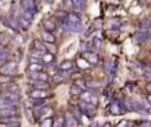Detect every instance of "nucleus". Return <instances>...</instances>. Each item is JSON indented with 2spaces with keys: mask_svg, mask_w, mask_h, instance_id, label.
I'll return each instance as SVG.
<instances>
[{
  "mask_svg": "<svg viewBox=\"0 0 151 127\" xmlns=\"http://www.w3.org/2000/svg\"><path fill=\"white\" fill-rule=\"evenodd\" d=\"M53 125V122H52V120L50 119V118H47V119H45V120H42V122H41V126H52Z\"/></svg>",
  "mask_w": 151,
  "mask_h": 127,
  "instance_id": "nucleus-33",
  "label": "nucleus"
},
{
  "mask_svg": "<svg viewBox=\"0 0 151 127\" xmlns=\"http://www.w3.org/2000/svg\"><path fill=\"white\" fill-rule=\"evenodd\" d=\"M4 22H5V25H6L8 28H12V29H17V28L19 27L18 20H15L14 18H7Z\"/></svg>",
  "mask_w": 151,
  "mask_h": 127,
  "instance_id": "nucleus-12",
  "label": "nucleus"
},
{
  "mask_svg": "<svg viewBox=\"0 0 151 127\" xmlns=\"http://www.w3.org/2000/svg\"><path fill=\"white\" fill-rule=\"evenodd\" d=\"M11 115H15V111L13 108H1L0 109V119L11 116Z\"/></svg>",
  "mask_w": 151,
  "mask_h": 127,
  "instance_id": "nucleus-18",
  "label": "nucleus"
},
{
  "mask_svg": "<svg viewBox=\"0 0 151 127\" xmlns=\"http://www.w3.org/2000/svg\"><path fill=\"white\" fill-rule=\"evenodd\" d=\"M146 91H147V92H149V93H151V82H150V83H147V85H146Z\"/></svg>",
  "mask_w": 151,
  "mask_h": 127,
  "instance_id": "nucleus-44",
  "label": "nucleus"
},
{
  "mask_svg": "<svg viewBox=\"0 0 151 127\" xmlns=\"http://www.w3.org/2000/svg\"><path fill=\"white\" fill-rule=\"evenodd\" d=\"M111 112H112L113 114H119V113H120V109H119V107H118V103H112V105H111Z\"/></svg>",
  "mask_w": 151,
  "mask_h": 127,
  "instance_id": "nucleus-32",
  "label": "nucleus"
},
{
  "mask_svg": "<svg viewBox=\"0 0 151 127\" xmlns=\"http://www.w3.org/2000/svg\"><path fill=\"white\" fill-rule=\"evenodd\" d=\"M29 78L33 80H41V81H47L48 75L46 73H44L42 71H38V72H31Z\"/></svg>",
  "mask_w": 151,
  "mask_h": 127,
  "instance_id": "nucleus-9",
  "label": "nucleus"
},
{
  "mask_svg": "<svg viewBox=\"0 0 151 127\" xmlns=\"http://www.w3.org/2000/svg\"><path fill=\"white\" fill-rule=\"evenodd\" d=\"M140 126H149L150 125V122H143V123H139Z\"/></svg>",
  "mask_w": 151,
  "mask_h": 127,
  "instance_id": "nucleus-46",
  "label": "nucleus"
},
{
  "mask_svg": "<svg viewBox=\"0 0 151 127\" xmlns=\"http://www.w3.org/2000/svg\"><path fill=\"white\" fill-rule=\"evenodd\" d=\"M29 62H31V63H33V62H38L37 56H35V58H33V55H31V56H29Z\"/></svg>",
  "mask_w": 151,
  "mask_h": 127,
  "instance_id": "nucleus-43",
  "label": "nucleus"
},
{
  "mask_svg": "<svg viewBox=\"0 0 151 127\" xmlns=\"http://www.w3.org/2000/svg\"><path fill=\"white\" fill-rule=\"evenodd\" d=\"M53 80H54L55 82H61V81H63V76H61V74H54Z\"/></svg>",
  "mask_w": 151,
  "mask_h": 127,
  "instance_id": "nucleus-35",
  "label": "nucleus"
},
{
  "mask_svg": "<svg viewBox=\"0 0 151 127\" xmlns=\"http://www.w3.org/2000/svg\"><path fill=\"white\" fill-rule=\"evenodd\" d=\"M34 82L32 83V86L34 88H38V89H48V85L46 83V81H41V80H33Z\"/></svg>",
  "mask_w": 151,
  "mask_h": 127,
  "instance_id": "nucleus-17",
  "label": "nucleus"
},
{
  "mask_svg": "<svg viewBox=\"0 0 151 127\" xmlns=\"http://www.w3.org/2000/svg\"><path fill=\"white\" fill-rule=\"evenodd\" d=\"M29 71L31 72H38V71H42V66L37 63V62H33V63H29Z\"/></svg>",
  "mask_w": 151,
  "mask_h": 127,
  "instance_id": "nucleus-25",
  "label": "nucleus"
},
{
  "mask_svg": "<svg viewBox=\"0 0 151 127\" xmlns=\"http://www.w3.org/2000/svg\"><path fill=\"white\" fill-rule=\"evenodd\" d=\"M0 121H1L0 126H4V125H7V126H19V119L17 116H14V115L1 118Z\"/></svg>",
  "mask_w": 151,
  "mask_h": 127,
  "instance_id": "nucleus-5",
  "label": "nucleus"
},
{
  "mask_svg": "<svg viewBox=\"0 0 151 127\" xmlns=\"http://www.w3.org/2000/svg\"><path fill=\"white\" fill-rule=\"evenodd\" d=\"M81 92H83V88H81L80 86L76 85V83L71 87V94H73V95H80Z\"/></svg>",
  "mask_w": 151,
  "mask_h": 127,
  "instance_id": "nucleus-22",
  "label": "nucleus"
},
{
  "mask_svg": "<svg viewBox=\"0 0 151 127\" xmlns=\"http://www.w3.org/2000/svg\"><path fill=\"white\" fill-rule=\"evenodd\" d=\"M18 24H19V27L22 28V29H28L29 26H31V20H27L25 19L24 16H20L18 19Z\"/></svg>",
  "mask_w": 151,
  "mask_h": 127,
  "instance_id": "nucleus-15",
  "label": "nucleus"
},
{
  "mask_svg": "<svg viewBox=\"0 0 151 127\" xmlns=\"http://www.w3.org/2000/svg\"><path fill=\"white\" fill-rule=\"evenodd\" d=\"M8 91H9V92H13V93H18V92H19V88H18V86L12 85V86L8 87Z\"/></svg>",
  "mask_w": 151,
  "mask_h": 127,
  "instance_id": "nucleus-36",
  "label": "nucleus"
},
{
  "mask_svg": "<svg viewBox=\"0 0 151 127\" xmlns=\"http://www.w3.org/2000/svg\"><path fill=\"white\" fill-rule=\"evenodd\" d=\"M65 28L73 33H79L83 31V24L81 21H65Z\"/></svg>",
  "mask_w": 151,
  "mask_h": 127,
  "instance_id": "nucleus-1",
  "label": "nucleus"
},
{
  "mask_svg": "<svg viewBox=\"0 0 151 127\" xmlns=\"http://www.w3.org/2000/svg\"><path fill=\"white\" fill-rule=\"evenodd\" d=\"M150 35H151V34L144 29V31L137 32V34H136V40H137V41H144V40L149 39V38H150Z\"/></svg>",
  "mask_w": 151,
  "mask_h": 127,
  "instance_id": "nucleus-16",
  "label": "nucleus"
},
{
  "mask_svg": "<svg viewBox=\"0 0 151 127\" xmlns=\"http://www.w3.org/2000/svg\"><path fill=\"white\" fill-rule=\"evenodd\" d=\"M83 58H84L86 61H88L90 63H92V65H94V63H97V62H98V58H97V55H96V54H93V53L84 52Z\"/></svg>",
  "mask_w": 151,
  "mask_h": 127,
  "instance_id": "nucleus-11",
  "label": "nucleus"
},
{
  "mask_svg": "<svg viewBox=\"0 0 151 127\" xmlns=\"http://www.w3.org/2000/svg\"><path fill=\"white\" fill-rule=\"evenodd\" d=\"M21 6L24 9H27L33 14L37 12V6L34 0H21Z\"/></svg>",
  "mask_w": 151,
  "mask_h": 127,
  "instance_id": "nucleus-7",
  "label": "nucleus"
},
{
  "mask_svg": "<svg viewBox=\"0 0 151 127\" xmlns=\"http://www.w3.org/2000/svg\"><path fill=\"white\" fill-rule=\"evenodd\" d=\"M86 86L90 87V88H98V87L100 86V82H99L98 80H91V81L87 82Z\"/></svg>",
  "mask_w": 151,
  "mask_h": 127,
  "instance_id": "nucleus-31",
  "label": "nucleus"
},
{
  "mask_svg": "<svg viewBox=\"0 0 151 127\" xmlns=\"http://www.w3.org/2000/svg\"><path fill=\"white\" fill-rule=\"evenodd\" d=\"M64 125H65V119H64V116H63V118H61V116L57 118L55 121L53 122V126H55V127H60V126H64Z\"/></svg>",
  "mask_w": 151,
  "mask_h": 127,
  "instance_id": "nucleus-29",
  "label": "nucleus"
},
{
  "mask_svg": "<svg viewBox=\"0 0 151 127\" xmlns=\"http://www.w3.org/2000/svg\"><path fill=\"white\" fill-rule=\"evenodd\" d=\"M45 103V100L41 98H32V106L34 107H40Z\"/></svg>",
  "mask_w": 151,
  "mask_h": 127,
  "instance_id": "nucleus-23",
  "label": "nucleus"
},
{
  "mask_svg": "<svg viewBox=\"0 0 151 127\" xmlns=\"http://www.w3.org/2000/svg\"><path fill=\"white\" fill-rule=\"evenodd\" d=\"M86 5V0H78V6L79 7H84Z\"/></svg>",
  "mask_w": 151,
  "mask_h": 127,
  "instance_id": "nucleus-42",
  "label": "nucleus"
},
{
  "mask_svg": "<svg viewBox=\"0 0 151 127\" xmlns=\"http://www.w3.org/2000/svg\"><path fill=\"white\" fill-rule=\"evenodd\" d=\"M105 69H106L107 72H111V71H112V62H111V61H110V62H109V61L105 62Z\"/></svg>",
  "mask_w": 151,
  "mask_h": 127,
  "instance_id": "nucleus-37",
  "label": "nucleus"
},
{
  "mask_svg": "<svg viewBox=\"0 0 151 127\" xmlns=\"http://www.w3.org/2000/svg\"><path fill=\"white\" fill-rule=\"evenodd\" d=\"M80 49L83 51V52H87V44L86 42H80Z\"/></svg>",
  "mask_w": 151,
  "mask_h": 127,
  "instance_id": "nucleus-38",
  "label": "nucleus"
},
{
  "mask_svg": "<svg viewBox=\"0 0 151 127\" xmlns=\"http://www.w3.org/2000/svg\"><path fill=\"white\" fill-rule=\"evenodd\" d=\"M72 67H73V63H72L71 60H64L59 65V69L60 71H70Z\"/></svg>",
  "mask_w": 151,
  "mask_h": 127,
  "instance_id": "nucleus-19",
  "label": "nucleus"
},
{
  "mask_svg": "<svg viewBox=\"0 0 151 127\" xmlns=\"http://www.w3.org/2000/svg\"><path fill=\"white\" fill-rule=\"evenodd\" d=\"M93 45H94L96 48H100V47H101V40L98 39V38H94V40H93Z\"/></svg>",
  "mask_w": 151,
  "mask_h": 127,
  "instance_id": "nucleus-34",
  "label": "nucleus"
},
{
  "mask_svg": "<svg viewBox=\"0 0 151 127\" xmlns=\"http://www.w3.org/2000/svg\"><path fill=\"white\" fill-rule=\"evenodd\" d=\"M47 96V93H46V89H38V88H34L31 93V98H41V99H45Z\"/></svg>",
  "mask_w": 151,
  "mask_h": 127,
  "instance_id": "nucleus-10",
  "label": "nucleus"
},
{
  "mask_svg": "<svg viewBox=\"0 0 151 127\" xmlns=\"http://www.w3.org/2000/svg\"><path fill=\"white\" fill-rule=\"evenodd\" d=\"M147 100H149V101H151V94H150V95L147 96Z\"/></svg>",
  "mask_w": 151,
  "mask_h": 127,
  "instance_id": "nucleus-48",
  "label": "nucleus"
},
{
  "mask_svg": "<svg viewBox=\"0 0 151 127\" xmlns=\"http://www.w3.org/2000/svg\"><path fill=\"white\" fill-rule=\"evenodd\" d=\"M80 99L83 101H86V102H90L92 105H97V96L92 93V92H88V91H83L81 94H80Z\"/></svg>",
  "mask_w": 151,
  "mask_h": 127,
  "instance_id": "nucleus-4",
  "label": "nucleus"
},
{
  "mask_svg": "<svg viewBox=\"0 0 151 127\" xmlns=\"http://www.w3.org/2000/svg\"><path fill=\"white\" fill-rule=\"evenodd\" d=\"M46 1H47L48 4H52V2H53V0H46Z\"/></svg>",
  "mask_w": 151,
  "mask_h": 127,
  "instance_id": "nucleus-47",
  "label": "nucleus"
},
{
  "mask_svg": "<svg viewBox=\"0 0 151 127\" xmlns=\"http://www.w3.org/2000/svg\"><path fill=\"white\" fill-rule=\"evenodd\" d=\"M63 4H64V7L66 11H71L74 6V1L73 0H63Z\"/></svg>",
  "mask_w": 151,
  "mask_h": 127,
  "instance_id": "nucleus-26",
  "label": "nucleus"
},
{
  "mask_svg": "<svg viewBox=\"0 0 151 127\" xmlns=\"http://www.w3.org/2000/svg\"><path fill=\"white\" fill-rule=\"evenodd\" d=\"M7 54H8V53H7V52H5L4 49H2V51H0V60L5 59V58L7 56Z\"/></svg>",
  "mask_w": 151,
  "mask_h": 127,
  "instance_id": "nucleus-41",
  "label": "nucleus"
},
{
  "mask_svg": "<svg viewBox=\"0 0 151 127\" xmlns=\"http://www.w3.org/2000/svg\"><path fill=\"white\" fill-rule=\"evenodd\" d=\"M52 59H53V56L51 55V54H44V56H42V62L44 63H46V65H52Z\"/></svg>",
  "mask_w": 151,
  "mask_h": 127,
  "instance_id": "nucleus-27",
  "label": "nucleus"
},
{
  "mask_svg": "<svg viewBox=\"0 0 151 127\" xmlns=\"http://www.w3.org/2000/svg\"><path fill=\"white\" fill-rule=\"evenodd\" d=\"M0 99H1V95H0Z\"/></svg>",
  "mask_w": 151,
  "mask_h": 127,
  "instance_id": "nucleus-49",
  "label": "nucleus"
},
{
  "mask_svg": "<svg viewBox=\"0 0 151 127\" xmlns=\"http://www.w3.org/2000/svg\"><path fill=\"white\" fill-rule=\"evenodd\" d=\"M21 16H24V18H25V19H27V20H32V18H33V13H31L29 11H27V9H24V8H22Z\"/></svg>",
  "mask_w": 151,
  "mask_h": 127,
  "instance_id": "nucleus-28",
  "label": "nucleus"
},
{
  "mask_svg": "<svg viewBox=\"0 0 151 127\" xmlns=\"http://www.w3.org/2000/svg\"><path fill=\"white\" fill-rule=\"evenodd\" d=\"M142 29H150L151 28V19L150 18H143L139 24Z\"/></svg>",
  "mask_w": 151,
  "mask_h": 127,
  "instance_id": "nucleus-20",
  "label": "nucleus"
},
{
  "mask_svg": "<svg viewBox=\"0 0 151 127\" xmlns=\"http://www.w3.org/2000/svg\"><path fill=\"white\" fill-rule=\"evenodd\" d=\"M118 27H119V22H110V28L117 29Z\"/></svg>",
  "mask_w": 151,
  "mask_h": 127,
  "instance_id": "nucleus-40",
  "label": "nucleus"
},
{
  "mask_svg": "<svg viewBox=\"0 0 151 127\" xmlns=\"http://www.w3.org/2000/svg\"><path fill=\"white\" fill-rule=\"evenodd\" d=\"M79 108H80L81 113L83 114H86V115H93L94 114V111H96L94 105H92L90 102H86V101H81L79 103Z\"/></svg>",
  "mask_w": 151,
  "mask_h": 127,
  "instance_id": "nucleus-2",
  "label": "nucleus"
},
{
  "mask_svg": "<svg viewBox=\"0 0 151 127\" xmlns=\"http://www.w3.org/2000/svg\"><path fill=\"white\" fill-rule=\"evenodd\" d=\"M2 98L4 99H6L9 103H12L13 106L15 105V103H18L19 102V95H18V93H13V92H6L4 95H2Z\"/></svg>",
  "mask_w": 151,
  "mask_h": 127,
  "instance_id": "nucleus-6",
  "label": "nucleus"
},
{
  "mask_svg": "<svg viewBox=\"0 0 151 127\" xmlns=\"http://www.w3.org/2000/svg\"><path fill=\"white\" fill-rule=\"evenodd\" d=\"M64 119H65V126H77V118L74 116L73 113L71 112H66L64 114Z\"/></svg>",
  "mask_w": 151,
  "mask_h": 127,
  "instance_id": "nucleus-8",
  "label": "nucleus"
},
{
  "mask_svg": "<svg viewBox=\"0 0 151 127\" xmlns=\"http://www.w3.org/2000/svg\"><path fill=\"white\" fill-rule=\"evenodd\" d=\"M80 79H81V78H80ZM80 79H77V80H76V85L80 86V87L84 89V88H85V85H84V81H83V80H80Z\"/></svg>",
  "mask_w": 151,
  "mask_h": 127,
  "instance_id": "nucleus-39",
  "label": "nucleus"
},
{
  "mask_svg": "<svg viewBox=\"0 0 151 127\" xmlns=\"http://www.w3.org/2000/svg\"><path fill=\"white\" fill-rule=\"evenodd\" d=\"M31 53H32V55H33V56L40 58V56H44V54H45L46 52H44V51H40V49H35V48H33V49L31 51Z\"/></svg>",
  "mask_w": 151,
  "mask_h": 127,
  "instance_id": "nucleus-30",
  "label": "nucleus"
},
{
  "mask_svg": "<svg viewBox=\"0 0 151 127\" xmlns=\"http://www.w3.org/2000/svg\"><path fill=\"white\" fill-rule=\"evenodd\" d=\"M15 68H17L15 62L8 61V62L4 63V65L0 67V73H1L2 75H11V74L15 71Z\"/></svg>",
  "mask_w": 151,
  "mask_h": 127,
  "instance_id": "nucleus-3",
  "label": "nucleus"
},
{
  "mask_svg": "<svg viewBox=\"0 0 151 127\" xmlns=\"http://www.w3.org/2000/svg\"><path fill=\"white\" fill-rule=\"evenodd\" d=\"M42 26H44V29L46 31H50V32H53L55 29V24L52 21V19H46L42 21Z\"/></svg>",
  "mask_w": 151,
  "mask_h": 127,
  "instance_id": "nucleus-13",
  "label": "nucleus"
},
{
  "mask_svg": "<svg viewBox=\"0 0 151 127\" xmlns=\"http://www.w3.org/2000/svg\"><path fill=\"white\" fill-rule=\"evenodd\" d=\"M41 38L46 42H54V36H53L52 32H50V31H46V29L41 31Z\"/></svg>",
  "mask_w": 151,
  "mask_h": 127,
  "instance_id": "nucleus-14",
  "label": "nucleus"
},
{
  "mask_svg": "<svg viewBox=\"0 0 151 127\" xmlns=\"http://www.w3.org/2000/svg\"><path fill=\"white\" fill-rule=\"evenodd\" d=\"M145 79L146 80H151V73H146L145 74Z\"/></svg>",
  "mask_w": 151,
  "mask_h": 127,
  "instance_id": "nucleus-45",
  "label": "nucleus"
},
{
  "mask_svg": "<svg viewBox=\"0 0 151 127\" xmlns=\"http://www.w3.org/2000/svg\"><path fill=\"white\" fill-rule=\"evenodd\" d=\"M32 46H33V48H35V49H40V51L46 52V47H45L39 40H34L33 44H32Z\"/></svg>",
  "mask_w": 151,
  "mask_h": 127,
  "instance_id": "nucleus-24",
  "label": "nucleus"
},
{
  "mask_svg": "<svg viewBox=\"0 0 151 127\" xmlns=\"http://www.w3.org/2000/svg\"><path fill=\"white\" fill-rule=\"evenodd\" d=\"M55 18H58V19H66V16L68 15V12L66 11V9H59V11H57L55 12Z\"/></svg>",
  "mask_w": 151,
  "mask_h": 127,
  "instance_id": "nucleus-21",
  "label": "nucleus"
}]
</instances>
